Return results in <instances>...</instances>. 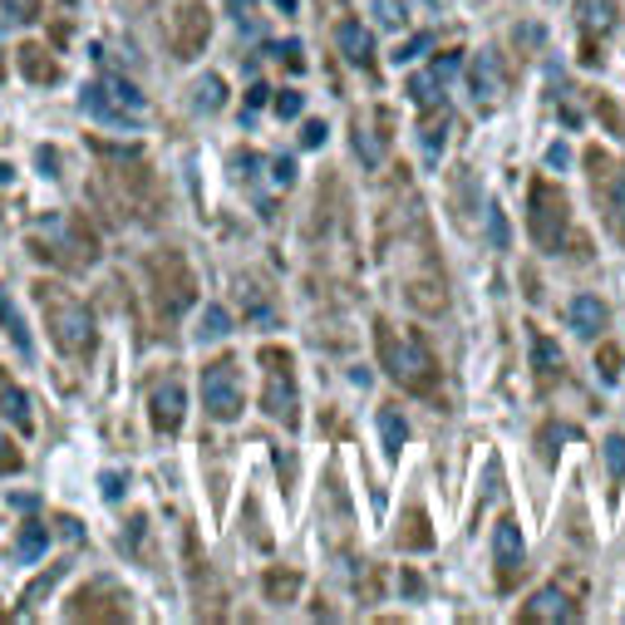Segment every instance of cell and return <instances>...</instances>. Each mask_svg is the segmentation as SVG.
Instances as JSON below:
<instances>
[{
    "label": "cell",
    "mask_w": 625,
    "mask_h": 625,
    "mask_svg": "<svg viewBox=\"0 0 625 625\" xmlns=\"http://www.w3.org/2000/svg\"><path fill=\"white\" fill-rule=\"evenodd\" d=\"M335 45H340V55H345L350 64H359V70L375 64V35H369L359 21H340L335 25Z\"/></svg>",
    "instance_id": "cell-16"
},
{
    "label": "cell",
    "mask_w": 625,
    "mask_h": 625,
    "mask_svg": "<svg viewBox=\"0 0 625 625\" xmlns=\"http://www.w3.org/2000/svg\"><path fill=\"white\" fill-rule=\"evenodd\" d=\"M45 546H50V532H45L40 522H25V527H21V536H15V552H21V562H25V566L40 562Z\"/></svg>",
    "instance_id": "cell-26"
},
{
    "label": "cell",
    "mask_w": 625,
    "mask_h": 625,
    "mask_svg": "<svg viewBox=\"0 0 625 625\" xmlns=\"http://www.w3.org/2000/svg\"><path fill=\"white\" fill-rule=\"evenodd\" d=\"M571 326L581 340H595L605 326H611V310H605L601 296H576L571 300Z\"/></svg>",
    "instance_id": "cell-18"
},
{
    "label": "cell",
    "mask_w": 625,
    "mask_h": 625,
    "mask_svg": "<svg viewBox=\"0 0 625 625\" xmlns=\"http://www.w3.org/2000/svg\"><path fill=\"white\" fill-rule=\"evenodd\" d=\"M434 5H444V0H434Z\"/></svg>",
    "instance_id": "cell-47"
},
{
    "label": "cell",
    "mask_w": 625,
    "mask_h": 625,
    "mask_svg": "<svg viewBox=\"0 0 625 625\" xmlns=\"http://www.w3.org/2000/svg\"><path fill=\"white\" fill-rule=\"evenodd\" d=\"M0 414L11 418L15 428H25V434H31V428H35L31 399H25V389H21V385H11V375H0Z\"/></svg>",
    "instance_id": "cell-20"
},
{
    "label": "cell",
    "mask_w": 625,
    "mask_h": 625,
    "mask_svg": "<svg viewBox=\"0 0 625 625\" xmlns=\"http://www.w3.org/2000/svg\"><path fill=\"white\" fill-rule=\"evenodd\" d=\"M546 163H552V168H566V163H571V149H566V143H552V153H546Z\"/></svg>",
    "instance_id": "cell-43"
},
{
    "label": "cell",
    "mask_w": 625,
    "mask_h": 625,
    "mask_svg": "<svg viewBox=\"0 0 625 625\" xmlns=\"http://www.w3.org/2000/svg\"><path fill=\"white\" fill-rule=\"evenodd\" d=\"M261 409L276 418L281 428H296V375H291V355L286 350H261Z\"/></svg>",
    "instance_id": "cell-6"
},
{
    "label": "cell",
    "mask_w": 625,
    "mask_h": 625,
    "mask_svg": "<svg viewBox=\"0 0 625 625\" xmlns=\"http://www.w3.org/2000/svg\"><path fill=\"white\" fill-rule=\"evenodd\" d=\"M355 149H359V158H365L369 168H379V158H385V139L375 143V133H369V123H359V129H355Z\"/></svg>",
    "instance_id": "cell-28"
},
{
    "label": "cell",
    "mask_w": 625,
    "mask_h": 625,
    "mask_svg": "<svg viewBox=\"0 0 625 625\" xmlns=\"http://www.w3.org/2000/svg\"><path fill=\"white\" fill-rule=\"evenodd\" d=\"M202 404H208V414L217 418V424H232V418H241V409H247V394H241V369L232 355L212 359V365H202Z\"/></svg>",
    "instance_id": "cell-7"
},
{
    "label": "cell",
    "mask_w": 625,
    "mask_h": 625,
    "mask_svg": "<svg viewBox=\"0 0 625 625\" xmlns=\"http://www.w3.org/2000/svg\"><path fill=\"white\" fill-rule=\"evenodd\" d=\"M379 444H385L389 458L409 444V424H404V414H399V409H379Z\"/></svg>",
    "instance_id": "cell-24"
},
{
    "label": "cell",
    "mask_w": 625,
    "mask_h": 625,
    "mask_svg": "<svg viewBox=\"0 0 625 625\" xmlns=\"http://www.w3.org/2000/svg\"><path fill=\"white\" fill-rule=\"evenodd\" d=\"M487 237H493V247H507V237H512V232H507V217L503 212H487Z\"/></svg>",
    "instance_id": "cell-35"
},
{
    "label": "cell",
    "mask_w": 625,
    "mask_h": 625,
    "mask_svg": "<svg viewBox=\"0 0 625 625\" xmlns=\"http://www.w3.org/2000/svg\"><path fill=\"white\" fill-rule=\"evenodd\" d=\"M40 310H45V326H50V340L60 345V355H90L94 350V316L70 296L64 286L55 281H40Z\"/></svg>",
    "instance_id": "cell-2"
},
{
    "label": "cell",
    "mask_w": 625,
    "mask_h": 625,
    "mask_svg": "<svg viewBox=\"0 0 625 625\" xmlns=\"http://www.w3.org/2000/svg\"><path fill=\"white\" fill-rule=\"evenodd\" d=\"M605 477H611V493H621V483H625V438L621 434L605 438Z\"/></svg>",
    "instance_id": "cell-27"
},
{
    "label": "cell",
    "mask_w": 625,
    "mask_h": 625,
    "mask_svg": "<svg viewBox=\"0 0 625 625\" xmlns=\"http://www.w3.org/2000/svg\"><path fill=\"white\" fill-rule=\"evenodd\" d=\"M576 615H581V605H576L562 586H542V591L532 595V605L522 611V621H576Z\"/></svg>",
    "instance_id": "cell-15"
},
{
    "label": "cell",
    "mask_w": 625,
    "mask_h": 625,
    "mask_svg": "<svg viewBox=\"0 0 625 625\" xmlns=\"http://www.w3.org/2000/svg\"><path fill=\"white\" fill-rule=\"evenodd\" d=\"M271 178H276V188H291V182H296V163L276 158V163H271Z\"/></svg>",
    "instance_id": "cell-41"
},
{
    "label": "cell",
    "mask_w": 625,
    "mask_h": 625,
    "mask_svg": "<svg viewBox=\"0 0 625 625\" xmlns=\"http://www.w3.org/2000/svg\"><path fill=\"white\" fill-rule=\"evenodd\" d=\"M562 438H576V428H566V424L542 428V463H556V448H562Z\"/></svg>",
    "instance_id": "cell-30"
},
{
    "label": "cell",
    "mask_w": 625,
    "mask_h": 625,
    "mask_svg": "<svg viewBox=\"0 0 625 625\" xmlns=\"http://www.w3.org/2000/svg\"><path fill=\"white\" fill-rule=\"evenodd\" d=\"M615 21H621V11H615V0H576V25H581L586 45L605 40V35L615 31Z\"/></svg>",
    "instance_id": "cell-14"
},
{
    "label": "cell",
    "mask_w": 625,
    "mask_h": 625,
    "mask_svg": "<svg viewBox=\"0 0 625 625\" xmlns=\"http://www.w3.org/2000/svg\"><path fill=\"white\" fill-rule=\"evenodd\" d=\"M326 129H330V123L310 119V123H306V133H300V149H320V143H326Z\"/></svg>",
    "instance_id": "cell-40"
},
{
    "label": "cell",
    "mask_w": 625,
    "mask_h": 625,
    "mask_svg": "<svg viewBox=\"0 0 625 625\" xmlns=\"http://www.w3.org/2000/svg\"><path fill=\"white\" fill-rule=\"evenodd\" d=\"M493 562H497V586H512L517 576L527 571V546H522V532H517L512 517H503L493 532Z\"/></svg>",
    "instance_id": "cell-10"
},
{
    "label": "cell",
    "mask_w": 625,
    "mask_h": 625,
    "mask_svg": "<svg viewBox=\"0 0 625 625\" xmlns=\"http://www.w3.org/2000/svg\"><path fill=\"white\" fill-rule=\"evenodd\" d=\"M208 11H202V5H188V11H182V21H178V60H192V55L202 50V45H208Z\"/></svg>",
    "instance_id": "cell-19"
},
{
    "label": "cell",
    "mask_w": 625,
    "mask_h": 625,
    "mask_svg": "<svg viewBox=\"0 0 625 625\" xmlns=\"http://www.w3.org/2000/svg\"><path fill=\"white\" fill-rule=\"evenodd\" d=\"M375 11H379V25H385V31H399V25H404V5H399V0H375Z\"/></svg>",
    "instance_id": "cell-31"
},
{
    "label": "cell",
    "mask_w": 625,
    "mask_h": 625,
    "mask_svg": "<svg viewBox=\"0 0 625 625\" xmlns=\"http://www.w3.org/2000/svg\"><path fill=\"white\" fill-rule=\"evenodd\" d=\"M21 70H25V80H35V84H55V74H60L45 45H25V50H21Z\"/></svg>",
    "instance_id": "cell-22"
},
{
    "label": "cell",
    "mask_w": 625,
    "mask_h": 625,
    "mask_svg": "<svg viewBox=\"0 0 625 625\" xmlns=\"http://www.w3.org/2000/svg\"><path fill=\"white\" fill-rule=\"evenodd\" d=\"M300 104H306V94H300V90L276 94V114H281V119H296V114H300Z\"/></svg>",
    "instance_id": "cell-33"
},
{
    "label": "cell",
    "mask_w": 625,
    "mask_h": 625,
    "mask_svg": "<svg viewBox=\"0 0 625 625\" xmlns=\"http://www.w3.org/2000/svg\"><path fill=\"white\" fill-rule=\"evenodd\" d=\"M532 375H536V389H552L556 379L566 375L562 345H556L552 335H532Z\"/></svg>",
    "instance_id": "cell-17"
},
{
    "label": "cell",
    "mask_w": 625,
    "mask_h": 625,
    "mask_svg": "<svg viewBox=\"0 0 625 625\" xmlns=\"http://www.w3.org/2000/svg\"><path fill=\"white\" fill-rule=\"evenodd\" d=\"M468 90H473L477 109H493L497 104V94H503V60H497V50L473 55V64H468Z\"/></svg>",
    "instance_id": "cell-11"
},
{
    "label": "cell",
    "mask_w": 625,
    "mask_h": 625,
    "mask_svg": "<svg viewBox=\"0 0 625 625\" xmlns=\"http://www.w3.org/2000/svg\"><path fill=\"white\" fill-rule=\"evenodd\" d=\"M453 74H458V50H448L409 80V99H414L418 109H438V104H444V84L453 80Z\"/></svg>",
    "instance_id": "cell-9"
},
{
    "label": "cell",
    "mask_w": 625,
    "mask_h": 625,
    "mask_svg": "<svg viewBox=\"0 0 625 625\" xmlns=\"http://www.w3.org/2000/svg\"><path fill=\"white\" fill-rule=\"evenodd\" d=\"M182 414H188V394H182V385H158V389H153L149 418H153V428H158V434L182 428Z\"/></svg>",
    "instance_id": "cell-13"
},
{
    "label": "cell",
    "mask_w": 625,
    "mask_h": 625,
    "mask_svg": "<svg viewBox=\"0 0 625 625\" xmlns=\"http://www.w3.org/2000/svg\"><path fill=\"white\" fill-rule=\"evenodd\" d=\"M84 114L99 123H109V129H139L143 119V90H133L129 80H114V74H104V80H94L90 90H84Z\"/></svg>",
    "instance_id": "cell-4"
},
{
    "label": "cell",
    "mask_w": 625,
    "mask_h": 625,
    "mask_svg": "<svg viewBox=\"0 0 625 625\" xmlns=\"http://www.w3.org/2000/svg\"><path fill=\"white\" fill-rule=\"evenodd\" d=\"M0 330L15 340V350H21L25 359H31V350H35V340H31V330H25V320H21V310L11 306V296L0 291Z\"/></svg>",
    "instance_id": "cell-21"
},
{
    "label": "cell",
    "mask_w": 625,
    "mask_h": 625,
    "mask_svg": "<svg viewBox=\"0 0 625 625\" xmlns=\"http://www.w3.org/2000/svg\"><path fill=\"white\" fill-rule=\"evenodd\" d=\"M428 119L418 123V139H424V158L434 163L438 158V149H444V133H448V114H444V104L438 109H424Z\"/></svg>",
    "instance_id": "cell-25"
},
{
    "label": "cell",
    "mask_w": 625,
    "mask_h": 625,
    "mask_svg": "<svg viewBox=\"0 0 625 625\" xmlns=\"http://www.w3.org/2000/svg\"><path fill=\"white\" fill-rule=\"evenodd\" d=\"M149 276H153V300H158L163 320H178L182 310L198 300V291H192V271L182 267L178 257H153Z\"/></svg>",
    "instance_id": "cell-8"
},
{
    "label": "cell",
    "mask_w": 625,
    "mask_h": 625,
    "mask_svg": "<svg viewBox=\"0 0 625 625\" xmlns=\"http://www.w3.org/2000/svg\"><path fill=\"white\" fill-rule=\"evenodd\" d=\"M247 104H251V109H261V104H267V84H257V90L247 94Z\"/></svg>",
    "instance_id": "cell-44"
},
{
    "label": "cell",
    "mask_w": 625,
    "mask_h": 625,
    "mask_svg": "<svg viewBox=\"0 0 625 625\" xmlns=\"http://www.w3.org/2000/svg\"><path fill=\"white\" fill-rule=\"evenodd\" d=\"M232 330V316L222 306H212L208 316H202V326H198V340H222Z\"/></svg>",
    "instance_id": "cell-29"
},
{
    "label": "cell",
    "mask_w": 625,
    "mask_h": 625,
    "mask_svg": "<svg viewBox=\"0 0 625 625\" xmlns=\"http://www.w3.org/2000/svg\"><path fill=\"white\" fill-rule=\"evenodd\" d=\"M192 104H198L202 114H217L222 104H227V80H222V74H202V80L192 84Z\"/></svg>",
    "instance_id": "cell-23"
},
{
    "label": "cell",
    "mask_w": 625,
    "mask_h": 625,
    "mask_svg": "<svg viewBox=\"0 0 625 625\" xmlns=\"http://www.w3.org/2000/svg\"><path fill=\"white\" fill-rule=\"evenodd\" d=\"M375 350H379V365L394 385H404L409 394H438V365H434V350L424 345L418 335H394L389 326H375Z\"/></svg>",
    "instance_id": "cell-1"
},
{
    "label": "cell",
    "mask_w": 625,
    "mask_h": 625,
    "mask_svg": "<svg viewBox=\"0 0 625 625\" xmlns=\"http://www.w3.org/2000/svg\"><path fill=\"white\" fill-rule=\"evenodd\" d=\"M601 379H605V385L621 379V350H601Z\"/></svg>",
    "instance_id": "cell-37"
},
{
    "label": "cell",
    "mask_w": 625,
    "mask_h": 625,
    "mask_svg": "<svg viewBox=\"0 0 625 625\" xmlns=\"http://www.w3.org/2000/svg\"><path fill=\"white\" fill-rule=\"evenodd\" d=\"M276 50H281V64H286V70H300V64H306V55H300V45H296V40L276 45Z\"/></svg>",
    "instance_id": "cell-42"
},
{
    "label": "cell",
    "mask_w": 625,
    "mask_h": 625,
    "mask_svg": "<svg viewBox=\"0 0 625 625\" xmlns=\"http://www.w3.org/2000/svg\"><path fill=\"white\" fill-rule=\"evenodd\" d=\"M428 45H434V35H428V31H424V35H418V40H409V45H404V50H394V60H399V64H409V60H414V55H424V50H428Z\"/></svg>",
    "instance_id": "cell-38"
},
{
    "label": "cell",
    "mask_w": 625,
    "mask_h": 625,
    "mask_svg": "<svg viewBox=\"0 0 625 625\" xmlns=\"http://www.w3.org/2000/svg\"><path fill=\"white\" fill-rule=\"evenodd\" d=\"M595 192H601V208L605 217H611L615 232H625V163H601V173H595Z\"/></svg>",
    "instance_id": "cell-12"
},
{
    "label": "cell",
    "mask_w": 625,
    "mask_h": 625,
    "mask_svg": "<svg viewBox=\"0 0 625 625\" xmlns=\"http://www.w3.org/2000/svg\"><path fill=\"white\" fill-rule=\"evenodd\" d=\"M409 522H418V527H409V532H404V546H428V542H434V532H428V517H424V512H409Z\"/></svg>",
    "instance_id": "cell-32"
},
{
    "label": "cell",
    "mask_w": 625,
    "mask_h": 625,
    "mask_svg": "<svg viewBox=\"0 0 625 625\" xmlns=\"http://www.w3.org/2000/svg\"><path fill=\"white\" fill-rule=\"evenodd\" d=\"M123 487H129V477H123V473H104L99 493H104V497H109V503H119V497H123Z\"/></svg>",
    "instance_id": "cell-39"
},
{
    "label": "cell",
    "mask_w": 625,
    "mask_h": 625,
    "mask_svg": "<svg viewBox=\"0 0 625 625\" xmlns=\"http://www.w3.org/2000/svg\"><path fill=\"white\" fill-rule=\"evenodd\" d=\"M281 5V15H296V0H276Z\"/></svg>",
    "instance_id": "cell-46"
},
{
    "label": "cell",
    "mask_w": 625,
    "mask_h": 625,
    "mask_svg": "<svg viewBox=\"0 0 625 625\" xmlns=\"http://www.w3.org/2000/svg\"><path fill=\"white\" fill-rule=\"evenodd\" d=\"M0 473H21V448L0 434Z\"/></svg>",
    "instance_id": "cell-34"
},
{
    "label": "cell",
    "mask_w": 625,
    "mask_h": 625,
    "mask_svg": "<svg viewBox=\"0 0 625 625\" xmlns=\"http://www.w3.org/2000/svg\"><path fill=\"white\" fill-rule=\"evenodd\" d=\"M5 11H11V21H35V15H40V0H5Z\"/></svg>",
    "instance_id": "cell-36"
},
{
    "label": "cell",
    "mask_w": 625,
    "mask_h": 625,
    "mask_svg": "<svg viewBox=\"0 0 625 625\" xmlns=\"http://www.w3.org/2000/svg\"><path fill=\"white\" fill-rule=\"evenodd\" d=\"M35 251L45 261H60L64 271H80L94 261V237L74 217H50L35 227Z\"/></svg>",
    "instance_id": "cell-5"
},
{
    "label": "cell",
    "mask_w": 625,
    "mask_h": 625,
    "mask_svg": "<svg viewBox=\"0 0 625 625\" xmlns=\"http://www.w3.org/2000/svg\"><path fill=\"white\" fill-rule=\"evenodd\" d=\"M15 173H11V163H0V188H5V182H11Z\"/></svg>",
    "instance_id": "cell-45"
},
{
    "label": "cell",
    "mask_w": 625,
    "mask_h": 625,
    "mask_svg": "<svg viewBox=\"0 0 625 625\" xmlns=\"http://www.w3.org/2000/svg\"><path fill=\"white\" fill-rule=\"evenodd\" d=\"M527 227L532 241L542 251H571V208H566V192L552 182H532L527 188Z\"/></svg>",
    "instance_id": "cell-3"
}]
</instances>
